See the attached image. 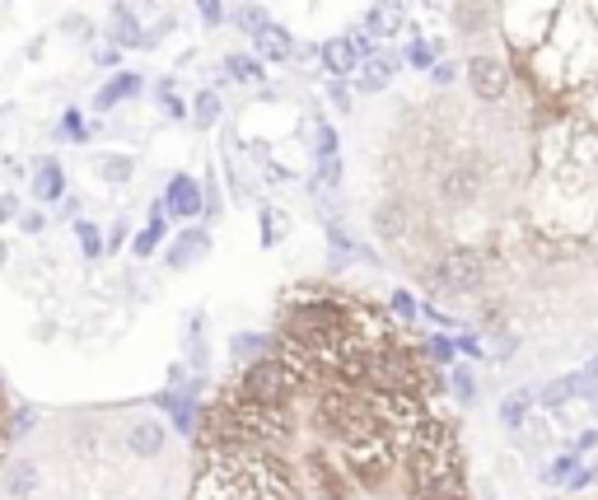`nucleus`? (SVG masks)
<instances>
[{
  "mask_svg": "<svg viewBox=\"0 0 598 500\" xmlns=\"http://www.w3.org/2000/svg\"><path fill=\"white\" fill-rule=\"evenodd\" d=\"M486 281V257L478 248H453L439 257V267L430 271V286L435 290H449V295H468Z\"/></svg>",
  "mask_w": 598,
  "mask_h": 500,
  "instance_id": "obj_1",
  "label": "nucleus"
},
{
  "mask_svg": "<svg viewBox=\"0 0 598 500\" xmlns=\"http://www.w3.org/2000/svg\"><path fill=\"white\" fill-rule=\"evenodd\" d=\"M206 187L197 178H187V174H173L169 178V193H164V206H169V216H179V220H197L206 211Z\"/></svg>",
  "mask_w": 598,
  "mask_h": 500,
  "instance_id": "obj_2",
  "label": "nucleus"
},
{
  "mask_svg": "<svg viewBox=\"0 0 598 500\" xmlns=\"http://www.w3.org/2000/svg\"><path fill=\"white\" fill-rule=\"evenodd\" d=\"M589 388H594V379H589L585 370H575V374H561V379H552V384L538 393V403L548 407V411H566V403L585 398Z\"/></svg>",
  "mask_w": 598,
  "mask_h": 500,
  "instance_id": "obj_3",
  "label": "nucleus"
},
{
  "mask_svg": "<svg viewBox=\"0 0 598 500\" xmlns=\"http://www.w3.org/2000/svg\"><path fill=\"white\" fill-rule=\"evenodd\" d=\"M468 80H472V90H478L482 98H501L509 90V71L496 57H472L468 61Z\"/></svg>",
  "mask_w": 598,
  "mask_h": 500,
  "instance_id": "obj_4",
  "label": "nucleus"
},
{
  "mask_svg": "<svg viewBox=\"0 0 598 500\" xmlns=\"http://www.w3.org/2000/svg\"><path fill=\"white\" fill-rule=\"evenodd\" d=\"M108 38H113L117 47H150V33L140 28V20H136L127 5H113V14H108Z\"/></svg>",
  "mask_w": 598,
  "mask_h": 500,
  "instance_id": "obj_5",
  "label": "nucleus"
},
{
  "mask_svg": "<svg viewBox=\"0 0 598 500\" xmlns=\"http://www.w3.org/2000/svg\"><path fill=\"white\" fill-rule=\"evenodd\" d=\"M407 24V10H402V0H375V10L365 14V28L375 33V38H393Z\"/></svg>",
  "mask_w": 598,
  "mask_h": 500,
  "instance_id": "obj_6",
  "label": "nucleus"
},
{
  "mask_svg": "<svg viewBox=\"0 0 598 500\" xmlns=\"http://www.w3.org/2000/svg\"><path fill=\"white\" fill-rule=\"evenodd\" d=\"M127 450H131L136 458H154V454H164V426L154 421V417L136 421V426L127 430Z\"/></svg>",
  "mask_w": 598,
  "mask_h": 500,
  "instance_id": "obj_7",
  "label": "nucleus"
},
{
  "mask_svg": "<svg viewBox=\"0 0 598 500\" xmlns=\"http://www.w3.org/2000/svg\"><path fill=\"white\" fill-rule=\"evenodd\" d=\"M393 71H398V57H389V51H379V57H369L360 61V94H379V90H389L393 84Z\"/></svg>",
  "mask_w": 598,
  "mask_h": 500,
  "instance_id": "obj_8",
  "label": "nucleus"
},
{
  "mask_svg": "<svg viewBox=\"0 0 598 500\" xmlns=\"http://www.w3.org/2000/svg\"><path fill=\"white\" fill-rule=\"evenodd\" d=\"M533 407H538V393L533 388H509L505 398H501V426L505 430H519L524 421L533 417Z\"/></svg>",
  "mask_w": 598,
  "mask_h": 500,
  "instance_id": "obj_9",
  "label": "nucleus"
},
{
  "mask_svg": "<svg viewBox=\"0 0 598 500\" xmlns=\"http://www.w3.org/2000/svg\"><path fill=\"white\" fill-rule=\"evenodd\" d=\"M164 216H169V206H164V201H154V206H150V220H146V230H140V234L131 239V253H136V257H150V253H160V244H164Z\"/></svg>",
  "mask_w": 598,
  "mask_h": 500,
  "instance_id": "obj_10",
  "label": "nucleus"
},
{
  "mask_svg": "<svg viewBox=\"0 0 598 500\" xmlns=\"http://www.w3.org/2000/svg\"><path fill=\"white\" fill-rule=\"evenodd\" d=\"M319 57H323V66L332 75H350V71H360V57H356V47H350V38H327L323 47H319Z\"/></svg>",
  "mask_w": 598,
  "mask_h": 500,
  "instance_id": "obj_11",
  "label": "nucleus"
},
{
  "mask_svg": "<svg viewBox=\"0 0 598 500\" xmlns=\"http://www.w3.org/2000/svg\"><path fill=\"white\" fill-rule=\"evenodd\" d=\"M33 491H38V463L14 458L10 468H5V496L10 500H28Z\"/></svg>",
  "mask_w": 598,
  "mask_h": 500,
  "instance_id": "obj_12",
  "label": "nucleus"
},
{
  "mask_svg": "<svg viewBox=\"0 0 598 500\" xmlns=\"http://www.w3.org/2000/svg\"><path fill=\"white\" fill-rule=\"evenodd\" d=\"M272 351H276V333H239V337L230 341V356L243 360V365H253V360L272 356Z\"/></svg>",
  "mask_w": 598,
  "mask_h": 500,
  "instance_id": "obj_13",
  "label": "nucleus"
},
{
  "mask_svg": "<svg viewBox=\"0 0 598 500\" xmlns=\"http://www.w3.org/2000/svg\"><path fill=\"white\" fill-rule=\"evenodd\" d=\"M253 47H257V57H267V61H290L295 57V43H290V33L286 28H276V24H267L253 38Z\"/></svg>",
  "mask_w": 598,
  "mask_h": 500,
  "instance_id": "obj_14",
  "label": "nucleus"
},
{
  "mask_svg": "<svg viewBox=\"0 0 598 500\" xmlns=\"http://www.w3.org/2000/svg\"><path fill=\"white\" fill-rule=\"evenodd\" d=\"M210 248V239H206V230H183L179 234V244L169 248V267H187V263H197V257Z\"/></svg>",
  "mask_w": 598,
  "mask_h": 500,
  "instance_id": "obj_15",
  "label": "nucleus"
},
{
  "mask_svg": "<svg viewBox=\"0 0 598 500\" xmlns=\"http://www.w3.org/2000/svg\"><path fill=\"white\" fill-rule=\"evenodd\" d=\"M140 94V75H131V71H122L117 80H108V84H103V90H99V98H94V108L99 113H108L113 108V103H122V98H136Z\"/></svg>",
  "mask_w": 598,
  "mask_h": 500,
  "instance_id": "obj_16",
  "label": "nucleus"
},
{
  "mask_svg": "<svg viewBox=\"0 0 598 500\" xmlns=\"http://www.w3.org/2000/svg\"><path fill=\"white\" fill-rule=\"evenodd\" d=\"M33 193H38V201H61L66 193V174H61V164H38V174H33Z\"/></svg>",
  "mask_w": 598,
  "mask_h": 500,
  "instance_id": "obj_17",
  "label": "nucleus"
},
{
  "mask_svg": "<svg viewBox=\"0 0 598 500\" xmlns=\"http://www.w3.org/2000/svg\"><path fill=\"white\" fill-rule=\"evenodd\" d=\"M375 230H379V239H402V230H407V211H402L398 201H383L375 211Z\"/></svg>",
  "mask_w": 598,
  "mask_h": 500,
  "instance_id": "obj_18",
  "label": "nucleus"
},
{
  "mask_svg": "<svg viewBox=\"0 0 598 500\" xmlns=\"http://www.w3.org/2000/svg\"><path fill=\"white\" fill-rule=\"evenodd\" d=\"M575 473H579V450H566V454H556L548 468H542V481H548V487H566Z\"/></svg>",
  "mask_w": 598,
  "mask_h": 500,
  "instance_id": "obj_19",
  "label": "nucleus"
},
{
  "mask_svg": "<svg viewBox=\"0 0 598 500\" xmlns=\"http://www.w3.org/2000/svg\"><path fill=\"white\" fill-rule=\"evenodd\" d=\"M426 356L435 360V365H459V337H449V333H435V337H426Z\"/></svg>",
  "mask_w": 598,
  "mask_h": 500,
  "instance_id": "obj_20",
  "label": "nucleus"
},
{
  "mask_svg": "<svg viewBox=\"0 0 598 500\" xmlns=\"http://www.w3.org/2000/svg\"><path fill=\"white\" fill-rule=\"evenodd\" d=\"M449 393H453V398H459L463 407L478 403V374H472V365H453V370H449Z\"/></svg>",
  "mask_w": 598,
  "mask_h": 500,
  "instance_id": "obj_21",
  "label": "nucleus"
},
{
  "mask_svg": "<svg viewBox=\"0 0 598 500\" xmlns=\"http://www.w3.org/2000/svg\"><path fill=\"white\" fill-rule=\"evenodd\" d=\"M350 253H356V244H350V234L342 225H327V257H332V267H346L350 263Z\"/></svg>",
  "mask_w": 598,
  "mask_h": 500,
  "instance_id": "obj_22",
  "label": "nucleus"
},
{
  "mask_svg": "<svg viewBox=\"0 0 598 500\" xmlns=\"http://www.w3.org/2000/svg\"><path fill=\"white\" fill-rule=\"evenodd\" d=\"M38 426V407H28V403H14V411H10V444H20L28 430Z\"/></svg>",
  "mask_w": 598,
  "mask_h": 500,
  "instance_id": "obj_23",
  "label": "nucleus"
},
{
  "mask_svg": "<svg viewBox=\"0 0 598 500\" xmlns=\"http://www.w3.org/2000/svg\"><path fill=\"white\" fill-rule=\"evenodd\" d=\"M99 174L108 178V183H127L136 174V164H131V154H103L99 160Z\"/></svg>",
  "mask_w": 598,
  "mask_h": 500,
  "instance_id": "obj_24",
  "label": "nucleus"
},
{
  "mask_svg": "<svg viewBox=\"0 0 598 500\" xmlns=\"http://www.w3.org/2000/svg\"><path fill=\"white\" fill-rule=\"evenodd\" d=\"M402 61L416 66V71H435V66H439V43H412L407 51H402Z\"/></svg>",
  "mask_w": 598,
  "mask_h": 500,
  "instance_id": "obj_25",
  "label": "nucleus"
},
{
  "mask_svg": "<svg viewBox=\"0 0 598 500\" xmlns=\"http://www.w3.org/2000/svg\"><path fill=\"white\" fill-rule=\"evenodd\" d=\"M76 239H80L84 257H103V253H108V239H103L99 225H90V220H76Z\"/></svg>",
  "mask_w": 598,
  "mask_h": 500,
  "instance_id": "obj_26",
  "label": "nucleus"
},
{
  "mask_svg": "<svg viewBox=\"0 0 598 500\" xmlns=\"http://www.w3.org/2000/svg\"><path fill=\"white\" fill-rule=\"evenodd\" d=\"M286 225H290L286 216H280V211H272V206H262V248L280 244V239H286Z\"/></svg>",
  "mask_w": 598,
  "mask_h": 500,
  "instance_id": "obj_27",
  "label": "nucleus"
},
{
  "mask_svg": "<svg viewBox=\"0 0 598 500\" xmlns=\"http://www.w3.org/2000/svg\"><path fill=\"white\" fill-rule=\"evenodd\" d=\"M225 75H234L243 84H257L262 80V61H253V57H225Z\"/></svg>",
  "mask_w": 598,
  "mask_h": 500,
  "instance_id": "obj_28",
  "label": "nucleus"
},
{
  "mask_svg": "<svg viewBox=\"0 0 598 500\" xmlns=\"http://www.w3.org/2000/svg\"><path fill=\"white\" fill-rule=\"evenodd\" d=\"M192 113H197V127H216V117H220V94H197V103H192Z\"/></svg>",
  "mask_w": 598,
  "mask_h": 500,
  "instance_id": "obj_29",
  "label": "nucleus"
},
{
  "mask_svg": "<svg viewBox=\"0 0 598 500\" xmlns=\"http://www.w3.org/2000/svg\"><path fill=\"white\" fill-rule=\"evenodd\" d=\"M453 20H459V28L472 33V28H482V24H486V10L478 5V0H463V5L453 10Z\"/></svg>",
  "mask_w": 598,
  "mask_h": 500,
  "instance_id": "obj_30",
  "label": "nucleus"
},
{
  "mask_svg": "<svg viewBox=\"0 0 598 500\" xmlns=\"http://www.w3.org/2000/svg\"><path fill=\"white\" fill-rule=\"evenodd\" d=\"M267 24H272V20L262 14V5H243V10H239V28H243V33H253V38H257V33L267 28Z\"/></svg>",
  "mask_w": 598,
  "mask_h": 500,
  "instance_id": "obj_31",
  "label": "nucleus"
},
{
  "mask_svg": "<svg viewBox=\"0 0 598 500\" xmlns=\"http://www.w3.org/2000/svg\"><path fill=\"white\" fill-rule=\"evenodd\" d=\"M350 47H356V57H360V61L379 57V38H375L369 28H356V33H350Z\"/></svg>",
  "mask_w": 598,
  "mask_h": 500,
  "instance_id": "obj_32",
  "label": "nucleus"
},
{
  "mask_svg": "<svg viewBox=\"0 0 598 500\" xmlns=\"http://www.w3.org/2000/svg\"><path fill=\"white\" fill-rule=\"evenodd\" d=\"M61 136H66V141H84V136H90V127H84V117L76 108L61 113Z\"/></svg>",
  "mask_w": 598,
  "mask_h": 500,
  "instance_id": "obj_33",
  "label": "nucleus"
},
{
  "mask_svg": "<svg viewBox=\"0 0 598 500\" xmlns=\"http://www.w3.org/2000/svg\"><path fill=\"white\" fill-rule=\"evenodd\" d=\"M472 187H478V178H472V174H453V178H445V197L468 201V197H472Z\"/></svg>",
  "mask_w": 598,
  "mask_h": 500,
  "instance_id": "obj_34",
  "label": "nucleus"
},
{
  "mask_svg": "<svg viewBox=\"0 0 598 500\" xmlns=\"http://www.w3.org/2000/svg\"><path fill=\"white\" fill-rule=\"evenodd\" d=\"M389 304H393V314H398V318H407V323H416V314H421V304L412 300V290H393V300H389Z\"/></svg>",
  "mask_w": 598,
  "mask_h": 500,
  "instance_id": "obj_35",
  "label": "nucleus"
},
{
  "mask_svg": "<svg viewBox=\"0 0 598 500\" xmlns=\"http://www.w3.org/2000/svg\"><path fill=\"white\" fill-rule=\"evenodd\" d=\"M459 351H463L468 360H482V356H486V341L472 337V333H463V337H459Z\"/></svg>",
  "mask_w": 598,
  "mask_h": 500,
  "instance_id": "obj_36",
  "label": "nucleus"
},
{
  "mask_svg": "<svg viewBox=\"0 0 598 500\" xmlns=\"http://www.w3.org/2000/svg\"><path fill=\"white\" fill-rule=\"evenodd\" d=\"M332 154H337V131L319 127V160H332Z\"/></svg>",
  "mask_w": 598,
  "mask_h": 500,
  "instance_id": "obj_37",
  "label": "nucleus"
},
{
  "mask_svg": "<svg viewBox=\"0 0 598 500\" xmlns=\"http://www.w3.org/2000/svg\"><path fill=\"white\" fill-rule=\"evenodd\" d=\"M594 481H598V468H579V473L566 481V491H589Z\"/></svg>",
  "mask_w": 598,
  "mask_h": 500,
  "instance_id": "obj_38",
  "label": "nucleus"
},
{
  "mask_svg": "<svg viewBox=\"0 0 598 500\" xmlns=\"http://www.w3.org/2000/svg\"><path fill=\"white\" fill-rule=\"evenodd\" d=\"M197 5H202V20H206V24H220V20H225V5H220V0H197Z\"/></svg>",
  "mask_w": 598,
  "mask_h": 500,
  "instance_id": "obj_39",
  "label": "nucleus"
},
{
  "mask_svg": "<svg viewBox=\"0 0 598 500\" xmlns=\"http://www.w3.org/2000/svg\"><path fill=\"white\" fill-rule=\"evenodd\" d=\"M20 230H24V234H43V230H47V216H43V211H28V216L20 220Z\"/></svg>",
  "mask_w": 598,
  "mask_h": 500,
  "instance_id": "obj_40",
  "label": "nucleus"
},
{
  "mask_svg": "<svg viewBox=\"0 0 598 500\" xmlns=\"http://www.w3.org/2000/svg\"><path fill=\"white\" fill-rule=\"evenodd\" d=\"M430 80H435V84H449V80H459V66H453V61H439L435 71H430Z\"/></svg>",
  "mask_w": 598,
  "mask_h": 500,
  "instance_id": "obj_41",
  "label": "nucleus"
},
{
  "mask_svg": "<svg viewBox=\"0 0 598 500\" xmlns=\"http://www.w3.org/2000/svg\"><path fill=\"white\" fill-rule=\"evenodd\" d=\"M127 230H131V225H127V220H117V225L108 230V253H117L122 244H127Z\"/></svg>",
  "mask_w": 598,
  "mask_h": 500,
  "instance_id": "obj_42",
  "label": "nucleus"
},
{
  "mask_svg": "<svg viewBox=\"0 0 598 500\" xmlns=\"http://www.w3.org/2000/svg\"><path fill=\"white\" fill-rule=\"evenodd\" d=\"M594 444H598V426H589V430H579V435H575V444H571V450H579V454H585V450H594Z\"/></svg>",
  "mask_w": 598,
  "mask_h": 500,
  "instance_id": "obj_43",
  "label": "nucleus"
},
{
  "mask_svg": "<svg viewBox=\"0 0 598 500\" xmlns=\"http://www.w3.org/2000/svg\"><path fill=\"white\" fill-rule=\"evenodd\" d=\"M0 211H5V220H24V216H20V197H14V193H5V201H0Z\"/></svg>",
  "mask_w": 598,
  "mask_h": 500,
  "instance_id": "obj_44",
  "label": "nucleus"
},
{
  "mask_svg": "<svg viewBox=\"0 0 598 500\" xmlns=\"http://www.w3.org/2000/svg\"><path fill=\"white\" fill-rule=\"evenodd\" d=\"M66 33H76V38H90L94 24H90V20H66Z\"/></svg>",
  "mask_w": 598,
  "mask_h": 500,
  "instance_id": "obj_45",
  "label": "nucleus"
},
{
  "mask_svg": "<svg viewBox=\"0 0 598 500\" xmlns=\"http://www.w3.org/2000/svg\"><path fill=\"white\" fill-rule=\"evenodd\" d=\"M160 103H164V113H169V117H183V113H187V108H183V103H179V98H173L169 90H164V98H160Z\"/></svg>",
  "mask_w": 598,
  "mask_h": 500,
  "instance_id": "obj_46",
  "label": "nucleus"
},
{
  "mask_svg": "<svg viewBox=\"0 0 598 500\" xmlns=\"http://www.w3.org/2000/svg\"><path fill=\"white\" fill-rule=\"evenodd\" d=\"M94 61H99V66H117V47H99Z\"/></svg>",
  "mask_w": 598,
  "mask_h": 500,
  "instance_id": "obj_47",
  "label": "nucleus"
},
{
  "mask_svg": "<svg viewBox=\"0 0 598 500\" xmlns=\"http://www.w3.org/2000/svg\"><path fill=\"white\" fill-rule=\"evenodd\" d=\"M332 103H337V108H350V94L342 90V84H332Z\"/></svg>",
  "mask_w": 598,
  "mask_h": 500,
  "instance_id": "obj_48",
  "label": "nucleus"
},
{
  "mask_svg": "<svg viewBox=\"0 0 598 500\" xmlns=\"http://www.w3.org/2000/svg\"><path fill=\"white\" fill-rule=\"evenodd\" d=\"M585 407H589V417H594V421H598V384H594V388H589V393H585Z\"/></svg>",
  "mask_w": 598,
  "mask_h": 500,
  "instance_id": "obj_49",
  "label": "nucleus"
},
{
  "mask_svg": "<svg viewBox=\"0 0 598 500\" xmlns=\"http://www.w3.org/2000/svg\"><path fill=\"white\" fill-rule=\"evenodd\" d=\"M585 374H589V379H594V384H598V356H594V360H589V365H585Z\"/></svg>",
  "mask_w": 598,
  "mask_h": 500,
  "instance_id": "obj_50",
  "label": "nucleus"
}]
</instances>
